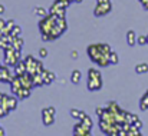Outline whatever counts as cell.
I'll return each mask as SVG.
<instances>
[{"label": "cell", "mask_w": 148, "mask_h": 136, "mask_svg": "<svg viewBox=\"0 0 148 136\" xmlns=\"http://www.w3.org/2000/svg\"><path fill=\"white\" fill-rule=\"evenodd\" d=\"M55 107H45L43 110H42V119H43V125L45 126H50V125H53V122H55Z\"/></svg>", "instance_id": "ba28073f"}, {"label": "cell", "mask_w": 148, "mask_h": 136, "mask_svg": "<svg viewBox=\"0 0 148 136\" xmlns=\"http://www.w3.org/2000/svg\"><path fill=\"white\" fill-rule=\"evenodd\" d=\"M40 73H42V78H43L45 85H52V83L55 82V79H56L55 73H52V72H49V70H45V69H43Z\"/></svg>", "instance_id": "30bf717a"}, {"label": "cell", "mask_w": 148, "mask_h": 136, "mask_svg": "<svg viewBox=\"0 0 148 136\" xmlns=\"http://www.w3.org/2000/svg\"><path fill=\"white\" fill-rule=\"evenodd\" d=\"M22 35V29H20V26H14L13 29H12V32H10V36L12 37H14V36H20Z\"/></svg>", "instance_id": "7402d4cb"}, {"label": "cell", "mask_w": 148, "mask_h": 136, "mask_svg": "<svg viewBox=\"0 0 148 136\" xmlns=\"http://www.w3.org/2000/svg\"><path fill=\"white\" fill-rule=\"evenodd\" d=\"M1 13H4V6H3V4H0V14H1Z\"/></svg>", "instance_id": "4dcf8cb0"}, {"label": "cell", "mask_w": 148, "mask_h": 136, "mask_svg": "<svg viewBox=\"0 0 148 136\" xmlns=\"http://www.w3.org/2000/svg\"><path fill=\"white\" fill-rule=\"evenodd\" d=\"M103 110H105V107H98V109H97V115H98V118H101V116H102Z\"/></svg>", "instance_id": "4316f807"}, {"label": "cell", "mask_w": 148, "mask_h": 136, "mask_svg": "<svg viewBox=\"0 0 148 136\" xmlns=\"http://www.w3.org/2000/svg\"><path fill=\"white\" fill-rule=\"evenodd\" d=\"M4 135H6V132H4V129L0 126V136H4Z\"/></svg>", "instance_id": "f546056e"}, {"label": "cell", "mask_w": 148, "mask_h": 136, "mask_svg": "<svg viewBox=\"0 0 148 136\" xmlns=\"http://www.w3.org/2000/svg\"><path fill=\"white\" fill-rule=\"evenodd\" d=\"M32 78H33V85H35V88H36V86H45L42 73H36V75H33Z\"/></svg>", "instance_id": "e0dca14e"}, {"label": "cell", "mask_w": 148, "mask_h": 136, "mask_svg": "<svg viewBox=\"0 0 148 136\" xmlns=\"http://www.w3.org/2000/svg\"><path fill=\"white\" fill-rule=\"evenodd\" d=\"M111 10H112L111 0H97V6L94 9V14L97 17H102V16H106L108 13H111Z\"/></svg>", "instance_id": "8992f818"}, {"label": "cell", "mask_w": 148, "mask_h": 136, "mask_svg": "<svg viewBox=\"0 0 148 136\" xmlns=\"http://www.w3.org/2000/svg\"><path fill=\"white\" fill-rule=\"evenodd\" d=\"M79 115H81V110H79V109H71V116H72L73 119H76V120H78Z\"/></svg>", "instance_id": "cb8c5ba5"}, {"label": "cell", "mask_w": 148, "mask_h": 136, "mask_svg": "<svg viewBox=\"0 0 148 136\" xmlns=\"http://www.w3.org/2000/svg\"><path fill=\"white\" fill-rule=\"evenodd\" d=\"M148 72V65L147 63H138L137 66H135V73H138V75H144V73H147Z\"/></svg>", "instance_id": "ac0fdd59"}, {"label": "cell", "mask_w": 148, "mask_h": 136, "mask_svg": "<svg viewBox=\"0 0 148 136\" xmlns=\"http://www.w3.org/2000/svg\"><path fill=\"white\" fill-rule=\"evenodd\" d=\"M72 57H73V59H78V52L73 50V52H72Z\"/></svg>", "instance_id": "f1b7e54d"}, {"label": "cell", "mask_w": 148, "mask_h": 136, "mask_svg": "<svg viewBox=\"0 0 148 136\" xmlns=\"http://www.w3.org/2000/svg\"><path fill=\"white\" fill-rule=\"evenodd\" d=\"M140 109L141 110H147L148 109V90L144 93V96L140 100Z\"/></svg>", "instance_id": "d6986e66"}, {"label": "cell", "mask_w": 148, "mask_h": 136, "mask_svg": "<svg viewBox=\"0 0 148 136\" xmlns=\"http://www.w3.org/2000/svg\"><path fill=\"white\" fill-rule=\"evenodd\" d=\"M137 43H138V45H141V46L148 45L147 36H137Z\"/></svg>", "instance_id": "603a6c76"}, {"label": "cell", "mask_w": 148, "mask_h": 136, "mask_svg": "<svg viewBox=\"0 0 148 136\" xmlns=\"http://www.w3.org/2000/svg\"><path fill=\"white\" fill-rule=\"evenodd\" d=\"M141 4H143V7H144L145 10H148V0H145V1H143Z\"/></svg>", "instance_id": "83f0119b"}, {"label": "cell", "mask_w": 148, "mask_h": 136, "mask_svg": "<svg viewBox=\"0 0 148 136\" xmlns=\"http://www.w3.org/2000/svg\"><path fill=\"white\" fill-rule=\"evenodd\" d=\"M140 1H141V3H143V1H145V0H140Z\"/></svg>", "instance_id": "836d02e7"}, {"label": "cell", "mask_w": 148, "mask_h": 136, "mask_svg": "<svg viewBox=\"0 0 148 136\" xmlns=\"http://www.w3.org/2000/svg\"><path fill=\"white\" fill-rule=\"evenodd\" d=\"M88 52V56L89 59L97 63L98 66L101 67H106L111 65V60H109V56H111V46L109 45H105V43H98V45H91L88 46L86 49Z\"/></svg>", "instance_id": "7a4b0ae2"}, {"label": "cell", "mask_w": 148, "mask_h": 136, "mask_svg": "<svg viewBox=\"0 0 148 136\" xmlns=\"http://www.w3.org/2000/svg\"><path fill=\"white\" fill-rule=\"evenodd\" d=\"M6 103H7V106H9L10 110H14V109L17 107V97H16V96H9V95H7Z\"/></svg>", "instance_id": "5bb4252c"}, {"label": "cell", "mask_w": 148, "mask_h": 136, "mask_svg": "<svg viewBox=\"0 0 148 136\" xmlns=\"http://www.w3.org/2000/svg\"><path fill=\"white\" fill-rule=\"evenodd\" d=\"M88 90L98 92L102 89V76L101 72L97 69H89L88 70Z\"/></svg>", "instance_id": "3957f363"}, {"label": "cell", "mask_w": 148, "mask_h": 136, "mask_svg": "<svg viewBox=\"0 0 148 136\" xmlns=\"http://www.w3.org/2000/svg\"><path fill=\"white\" fill-rule=\"evenodd\" d=\"M39 56H40V57H42V59H45V57H46V56H48V50H46V49H45V47H42V49H40V50H39Z\"/></svg>", "instance_id": "d4e9b609"}, {"label": "cell", "mask_w": 148, "mask_h": 136, "mask_svg": "<svg viewBox=\"0 0 148 136\" xmlns=\"http://www.w3.org/2000/svg\"><path fill=\"white\" fill-rule=\"evenodd\" d=\"M109 60H111V65H118V63H119V57H118V53H116L115 50H112V52H111Z\"/></svg>", "instance_id": "ffe728a7"}, {"label": "cell", "mask_w": 148, "mask_h": 136, "mask_svg": "<svg viewBox=\"0 0 148 136\" xmlns=\"http://www.w3.org/2000/svg\"><path fill=\"white\" fill-rule=\"evenodd\" d=\"M33 12H35V14L39 16V17H45V16H46V10H45L43 7H36Z\"/></svg>", "instance_id": "44dd1931"}, {"label": "cell", "mask_w": 148, "mask_h": 136, "mask_svg": "<svg viewBox=\"0 0 148 136\" xmlns=\"http://www.w3.org/2000/svg\"><path fill=\"white\" fill-rule=\"evenodd\" d=\"M23 60H25V63H26V72L30 73L32 76L36 75V73H40V72L43 70V65H42V62L38 60V59H35L33 56L29 54V56H26Z\"/></svg>", "instance_id": "5b68a950"}, {"label": "cell", "mask_w": 148, "mask_h": 136, "mask_svg": "<svg viewBox=\"0 0 148 136\" xmlns=\"http://www.w3.org/2000/svg\"><path fill=\"white\" fill-rule=\"evenodd\" d=\"M3 54H4V65H7V66H10V67H14L16 63H17L19 60H22V53H20V50L16 49V47H13V46L4 49V50H3Z\"/></svg>", "instance_id": "277c9868"}, {"label": "cell", "mask_w": 148, "mask_h": 136, "mask_svg": "<svg viewBox=\"0 0 148 136\" xmlns=\"http://www.w3.org/2000/svg\"><path fill=\"white\" fill-rule=\"evenodd\" d=\"M81 79H82V73H81L79 70H73L72 75H71V82H72L73 85H78V83L81 82Z\"/></svg>", "instance_id": "9a60e30c"}, {"label": "cell", "mask_w": 148, "mask_h": 136, "mask_svg": "<svg viewBox=\"0 0 148 136\" xmlns=\"http://www.w3.org/2000/svg\"><path fill=\"white\" fill-rule=\"evenodd\" d=\"M10 66L7 65H1L0 63V82H4V83H10L13 79H14V73H12V70L9 69Z\"/></svg>", "instance_id": "52a82bcc"}, {"label": "cell", "mask_w": 148, "mask_h": 136, "mask_svg": "<svg viewBox=\"0 0 148 136\" xmlns=\"http://www.w3.org/2000/svg\"><path fill=\"white\" fill-rule=\"evenodd\" d=\"M147 39H148V35H147Z\"/></svg>", "instance_id": "e575fe53"}, {"label": "cell", "mask_w": 148, "mask_h": 136, "mask_svg": "<svg viewBox=\"0 0 148 136\" xmlns=\"http://www.w3.org/2000/svg\"><path fill=\"white\" fill-rule=\"evenodd\" d=\"M30 93H32V89H27V88H20L19 90L14 93V96L17 97V99H20V100H23V99H27L29 96H30Z\"/></svg>", "instance_id": "8fae6325"}, {"label": "cell", "mask_w": 148, "mask_h": 136, "mask_svg": "<svg viewBox=\"0 0 148 136\" xmlns=\"http://www.w3.org/2000/svg\"><path fill=\"white\" fill-rule=\"evenodd\" d=\"M12 46L16 47V49H19V50H22V47H23V39H22L20 36L12 37Z\"/></svg>", "instance_id": "2e32d148"}, {"label": "cell", "mask_w": 148, "mask_h": 136, "mask_svg": "<svg viewBox=\"0 0 148 136\" xmlns=\"http://www.w3.org/2000/svg\"><path fill=\"white\" fill-rule=\"evenodd\" d=\"M82 0H72V3H81Z\"/></svg>", "instance_id": "1f68e13d"}, {"label": "cell", "mask_w": 148, "mask_h": 136, "mask_svg": "<svg viewBox=\"0 0 148 136\" xmlns=\"http://www.w3.org/2000/svg\"><path fill=\"white\" fill-rule=\"evenodd\" d=\"M13 69H14V75H23V73H26V63H25V60H19Z\"/></svg>", "instance_id": "7c38bea8"}, {"label": "cell", "mask_w": 148, "mask_h": 136, "mask_svg": "<svg viewBox=\"0 0 148 136\" xmlns=\"http://www.w3.org/2000/svg\"><path fill=\"white\" fill-rule=\"evenodd\" d=\"M91 129L89 126H86L85 123H82L81 120H78V123L73 126V135L76 136H88L91 135Z\"/></svg>", "instance_id": "9c48e42d"}, {"label": "cell", "mask_w": 148, "mask_h": 136, "mask_svg": "<svg viewBox=\"0 0 148 136\" xmlns=\"http://www.w3.org/2000/svg\"><path fill=\"white\" fill-rule=\"evenodd\" d=\"M1 36H3V33H1V30H0V39H1Z\"/></svg>", "instance_id": "d6a6232c"}, {"label": "cell", "mask_w": 148, "mask_h": 136, "mask_svg": "<svg viewBox=\"0 0 148 136\" xmlns=\"http://www.w3.org/2000/svg\"><path fill=\"white\" fill-rule=\"evenodd\" d=\"M132 125H134L135 128H138V129H141V128H143V122H141L140 119H137V120H135V122H134Z\"/></svg>", "instance_id": "484cf974"}, {"label": "cell", "mask_w": 148, "mask_h": 136, "mask_svg": "<svg viewBox=\"0 0 148 136\" xmlns=\"http://www.w3.org/2000/svg\"><path fill=\"white\" fill-rule=\"evenodd\" d=\"M66 29H68V24H66L65 17H59L53 13L46 14L39 22V30H40L43 42L58 39L59 36H62L66 32Z\"/></svg>", "instance_id": "6da1fadb"}, {"label": "cell", "mask_w": 148, "mask_h": 136, "mask_svg": "<svg viewBox=\"0 0 148 136\" xmlns=\"http://www.w3.org/2000/svg\"><path fill=\"white\" fill-rule=\"evenodd\" d=\"M127 43L131 46V47L137 45V35H135L134 30H128L127 32Z\"/></svg>", "instance_id": "4fadbf2b"}]
</instances>
